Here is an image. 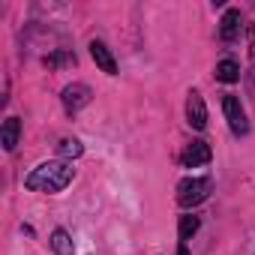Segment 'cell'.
I'll use <instances>...</instances> for the list:
<instances>
[{"label":"cell","mask_w":255,"mask_h":255,"mask_svg":"<svg viewBox=\"0 0 255 255\" xmlns=\"http://www.w3.org/2000/svg\"><path fill=\"white\" fill-rule=\"evenodd\" d=\"M222 114H225V120H228V126H231L234 135H246L249 132L246 111H243V105H240V99L234 93H225L222 96Z\"/></svg>","instance_id":"3957f363"},{"label":"cell","mask_w":255,"mask_h":255,"mask_svg":"<svg viewBox=\"0 0 255 255\" xmlns=\"http://www.w3.org/2000/svg\"><path fill=\"white\" fill-rule=\"evenodd\" d=\"M198 225H201V219L198 216H180V225H177V234H180V243H186V240H192V234L198 231Z\"/></svg>","instance_id":"7c38bea8"},{"label":"cell","mask_w":255,"mask_h":255,"mask_svg":"<svg viewBox=\"0 0 255 255\" xmlns=\"http://www.w3.org/2000/svg\"><path fill=\"white\" fill-rule=\"evenodd\" d=\"M72 177H75V168H72L69 159H51V162L36 165L24 177V186L30 192H48V195H54V192H63L72 183Z\"/></svg>","instance_id":"6da1fadb"},{"label":"cell","mask_w":255,"mask_h":255,"mask_svg":"<svg viewBox=\"0 0 255 255\" xmlns=\"http://www.w3.org/2000/svg\"><path fill=\"white\" fill-rule=\"evenodd\" d=\"M210 195V180L207 177H186L177 183V204L180 207H198L201 201H207Z\"/></svg>","instance_id":"7a4b0ae2"},{"label":"cell","mask_w":255,"mask_h":255,"mask_svg":"<svg viewBox=\"0 0 255 255\" xmlns=\"http://www.w3.org/2000/svg\"><path fill=\"white\" fill-rule=\"evenodd\" d=\"M216 78L225 81V84L240 81V63H237V60H219V63H216Z\"/></svg>","instance_id":"30bf717a"},{"label":"cell","mask_w":255,"mask_h":255,"mask_svg":"<svg viewBox=\"0 0 255 255\" xmlns=\"http://www.w3.org/2000/svg\"><path fill=\"white\" fill-rule=\"evenodd\" d=\"M177 255H189V246H186V243H180V246H177Z\"/></svg>","instance_id":"9a60e30c"},{"label":"cell","mask_w":255,"mask_h":255,"mask_svg":"<svg viewBox=\"0 0 255 255\" xmlns=\"http://www.w3.org/2000/svg\"><path fill=\"white\" fill-rule=\"evenodd\" d=\"M219 36H222L225 42H234V39L240 36V9H228V12L222 15V21H219Z\"/></svg>","instance_id":"ba28073f"},{"label":"cell","mask_w":255,"mask_h":255,"mask_svg":"<svg viewBox=\"0 0 255 255\" xmlns=\"http://www.w3.org/2000/svg\"><path fill=\"white\" fill-rule=\"evenodd\" d=\"M213 159V150H210V144L207 141H192V144H186V150L180 153V162H183V168H198V165H207Z\"/></svg>","instance_id":"5b68a950"},{"label":"cell","mask_w":255,"mask_h":255,"mask_svg":"<svg viewBox=\"0 0 255 255\" xmlns=\"http://www.w3.org/2000/svg\"><path fill=\"white\" fill-rule=\"evenodd\" d=\"M42 63H45L48 69H57V66H75V54H69V51H57V54L45 57Z\"/></svg>","instance_id":"5bb4252c"},{"label":"cell","mask_w":255,"mask_h":255,"mask_svg":"<svg viewBox=\"0 0 255 255\" xmlns=\"http://www.w3.org/2000/svg\"><path fill=\"white\" fill-rule=\"evenodd\" d=\"M90 57H93V63H96L105 75H117V60H114V54L108 51L105 42L93 39V42H90Z\"/></svg>","instance_id":"52a82bcc"},{"label":"cell","mask_w":255,"mask_h":255,"mask_svg":"<svg viewBox=\"0 0 255 255\" xmlns=\"http://www.w3.org/2000/svg\"><path fill=\"white\" fill-rule=\"evenodd\" d=\"M18 132H21L18 117H6V120H3V129H0V144H3V150H15Z\"/></svg>","instance_id":"9c48e42d"},{"label":"cell","mask_w":255,"mask_h":255,"mask_svg":"<svg viewBox=\"0 0 255 255\" xmlns=\"http://www.w3.org/2000/svg\"><path fill=\"white\" fill-rule=\"evenodd\" d=\"M186 120L192 129H204L207 126V105L198 90H189V96H186Z\"/></svg>","instance_id":"8992f818"},{"label":"cell","mask_w":255,"mask_h":255,"mask_svg":"<svg viewBox=\"0 0 255 255\" xmlns=\"http://www.w3.org/2000/svg\"><path fill=\"white\" fill-rule=\"evenodd\" d=\"M51 249H54L57 255H75V249H72V237H69L63 228H54V234H51Z\"/></svg>","instance_id":"8fae6325"},{"label":"cell","mask_w":255,"mask_h":255,"mask_svg":"<svg viewBox=\"0 0 255 255\" xmlns=\"http://www.w3.org/2000/svg\"><path fill=\"white\" fill-rule=\"evenodd\" d=\"M60 99H63V108H66L69 114H78L84 105H90L93 93H90L87 84H66L63 93H60Z\"/></svg>","instance_id":"277c9868"},{"label":"cell","mask_w":255,"mask_h":255,"mask_svg":"<svg viewBox=\"0 0 255 255\" xmlns=\"http://www.w3.org/2000/svg\"><path fill=\"white\" fill-rule=\"evenodd\" d=\"M57 153H60L63 159H75V156L84 153V144H81L78 138H63V141L57 144Z\"/></svg>","instance_id":"4fadbf2b"}]
</instances>
